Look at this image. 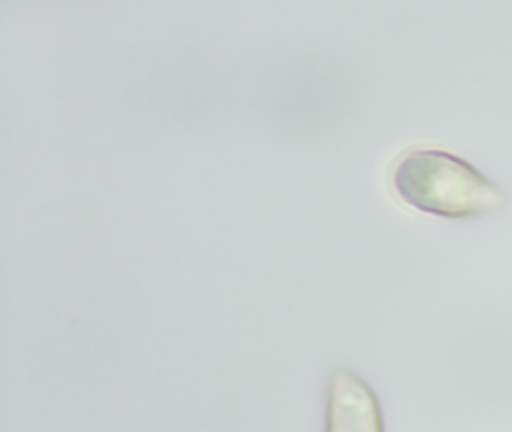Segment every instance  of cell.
Listing matches in <instances>:
<instances>
[{
    "mask_svg": "<svg viewBox=\"0 0 512 432\" xmlns=\"http://www.w3.org/2000/svg\"><path fill=\"white\" fill-rule=\"evenodd\" d=\"M392 185L413 209L445 219L490 215L505 206V191L461 156L440 149L406 153L395 167Z\"/></svg>",
    "mask_w": 512,
    "mask_h": 432,
    "instance_id": "cell-1",
    "label": "cell"
},
{
    "mask_svg": "<svg viewBox=\"0 0 512 432\" xmlns=\"http://www.w3.org/2000/svg\"><path fill=\"white\" fill-rule=\"evenodd\" d=\"M326 432H383L376 395L347 369H337L329 381Z\"/></svg>",
    "mask_w": 512,
    "mask_h": 432,
    "instance_id": "cell-2",
    "label": "cell"
}]
</instances>
